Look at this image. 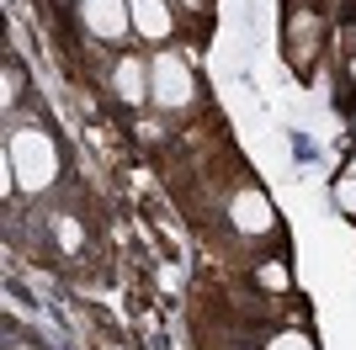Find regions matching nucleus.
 Instances as JSON below:
<instances>
[{"label": "nucleus", "instance_id": "1", "mask_svg": "<svg viewBox=\"0 0 356 350\" xmlns=\"http://www.w3.org/2000/svg\"><path fill=\"white\" fill-rule=\"evenodd\" d=\"M6 160H11V175H22V191H43L59 175V154H54V144L38 128H16Z\"/></svg>", "mask_w": 356, "mask_h": 350}, {"label": "nucleus", "instance_id": "2", "mask_svg": "<svg viewBox=\"0 0 356 350\" xmlns=\"http://www.w3.org/2000/svg\"><path fill=\"white\" fill-rule=\"evenodd\" d=\"M149 85H154V101H160V106H186V101H192V69H186L176 53H160V58H154Z\"/></svg>", "mask_w": 356, "mask_h": 350}, {"label": "nucleus", "instance_id": "3", "mask_svg": "<svg viewBox=\"0 0 356 350\" xmlns=\"http://www.w3.org/2000/svg\"><path fill=\"white\" fill-rule=\"evenodd\" d=\"M80 16H86V27L96 38H122V32L134 27L128 0H80Z\"/></svg>", "mask_w": 356, "mask_h": 350}, {"label": "nucleus", "instance_id": "4", "mask_svg": "<svg viewBox=\"0 0 356 350\" xmlns=\"http://www.w3.org/2000/svg\"><path fill=\"white\" fill-rule=\"evenodd\" d=\"M229 212H234V228H245V233H266L271 228V207H266L261 191H239Z\"/></svg>", "mask_w": 356, "mask_h": 350}, {"label": "nucleus", "instance_id": "5", "mask_svg": "<svg viewBox=\"0 0 356 350\" xmlns=\"http://www.w3.org/2000/svg\"><path fill=\"white\" fill-rule=\"evenodd\" d=\"M128 11H134V27L144 32V38H154V43L170 38V27H176L170 11H165V0H128Z\"/></svg>", "mask_w": 356, "mask_h": 350}, {"label": "nucleus", "instance_id": "6", "mask_svg": "<svg viewBox=\"0 0 356 350\" xmlns=\"http://www.w3.org/2000/svg\"><path fill=\"white\" fill-rule=\"evenodd\" d=\"M118 96L122 101H138V96H144V64H138V58H122L118 64Z\"/></svg>", "mask_w": 356, "mask_h": 350}, {"label": "nucleus", "instance_id": "7", "mask_svg": "<svg viewBox=\"0 0 356 350\" xmlns=\"http://www.w3.org/2000/svg\"><path fill=\"white\" fill-rule=\"evenodd\" d=\"M335 202H341V207H346V212H356V170H351V175H346L341 186H335Z\"/></svg>", "mask_w": 356, "mask_h": 350}, {"label": "nucleus", "instance_id": "8", "mask_svg": "<svg viewBox=\"0 0 356 350\" xmlns=\"http://www.w3.org/2000/svg\"><path fill=\"white\" fill-rule=\"evenodd\" d=\"M54 233H59V244H64V249H74V244H80V228H74L70 218H59V223H54Z\"/></svg>", "mask_w": 356, "mask_h": 350}, {"label": "nucleus", "instance_id": "9", "mask_svg": "<svg viewBox=\"0 0 356 350\" xmlns=\"http://www.w3.org/2000/svg\"><path fill=\"white\" fill-rule=\"evenodd\" d=\"M271 350H314V345L303 335H277V345H271Z\"/></svg>", "mask_w": 356, "mask_h": 350}, {"label": "nucleus", "instance_id": "10", "mask_svg": "<svg viewBox=\"0 0 356 350\" xmlns=\"http://www.w3.org/2000/svg\"><path fill=\"white\" fill-rule=\"evenodd\" d=\"M261 281H266V287H287V271H282V265H266V271H261Z\"/></svg>", "mask_w": 356, "mask_h": 350}, {"label": "nucleus", "instance_id": "11", "mask_svg": "<svg viewBox=\"0 0 356 350\" xmlns=\"http://www.w3.org/2000/svg\"><path fill=\"white\" fill-rule=\"evenodd\" d=\"M186 6H197V0H186Z\"/></svg>", "mask_w": 356, "mask_h": 350}, {"label": "nucleus", "instance_id": "12", "mask_svg": "<svg viewBox=\"0 0 356 350\" xmlns=\"http://www.w3.org/2000/svg\"><path fill=\"white\" fill-rule=\"evenodd\" d=\"M351 74H356V64H351Z\"/></svg>", "mask_w": 356, "mask_h": 350}]
</instances>
